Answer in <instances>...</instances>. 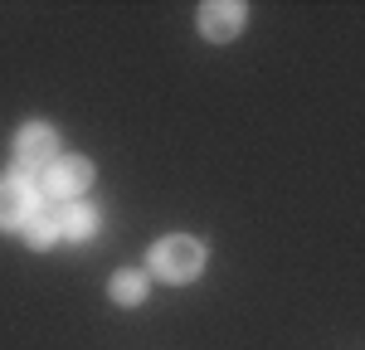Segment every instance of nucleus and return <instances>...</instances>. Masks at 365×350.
<instances>
[{
	"instance_id": "nucleus-1",
	"label": "nucleus",
	"mask_w": 365,
	"mask_h": 350,
	"mask_svg": "<svg viewBox=\"0 0 365 350\" xmlns=\"http://www.w3.org/2000/svg\"><path fill=\"white\" fill-rule=\"evenodd\" d=\"M205 272V243L190 238V233H166L151 243L146 253V277H161L170 287H185Z\"/></svg>"
},
{
	"instance_id": "nucleus-2",
	"label": "nucleus",
	"mask_w": 365,
	"mask_h": 350,
	"mask_svg": "<svg viewBox=\"0 0 365 350\" xmlns=\"http://www.w3.org/2000/svg\"><path fill=\"white\" fill-rule=\"evenodd\" d=\"M58 161V132L49 122H25L15 132V166L20 175H44Z\"/></svg>"
},
{
	"instance_id": "nucleus-3",
	"label": "nucleus",
	"mask_w": 365,
	"mask_h": 350,
	"mask_svg": "<svg viewBox=\"0 0 365 350\" xmlns=\"http://www.w3.org/2000/svg\"><path fill=\"white\" fill-rule=\"evenodd\" d=\"M39 200H44V195H39V185H34L29 175H15V171L0 175V229L20 233Z\"/></svg>"
},
{
	"instance_id": "nucleus-4",
	"label": "nucleus",
	"mask_w": 365,
	"mask_h": 350,
	"mask_svg": "<svg viewBox=\"0 0 365 350\" xmlns=\"http://www.w3.org/2000/svg\"><path fill=\"white\" fill-rule=\"evenodd\" d=\"M88 185H93V161L88 156H58L54 166L44 171V200H54V204H63V200H78Z\"/></svg>"
},
{
	"instance_id": "nucleus-5",
	"label": "nucleus",
	"mask_w": 365,
	"mask_h": 350,
	"mask_svg": "<svg viewBox=\"0 0 365 350\" xmlns=\"http://www.w3.org/2000/svg\"><path fill=\"white\" fill-rule=\"evenodd\" d=\"M195 20H200V34H205L210 44H225V39H234V34L244 29L249 5H239V0H205L195 10Z\"/></svg>"
},
{
	"instance_id": "nucleus-6",
	"label": "nucleus",
	"mask_w": 365,
	"mask_h": 350,
	"mask_svg": "<svg viewBox=\"0 0 365 350\" xmlns=\"http://www.w3.org/2000/svg\"><path fill=\"white\" fill-rule=\"evenodd\" d=\"M29 248H54L58 243V204L54 200H39L34 204V214L25 219V229H20Z\"/></svg>"
},
{
	"instance_id": "nucleus-7",
	"label": "nucleus",
	"mask_w": 365,
	"mask_h": 350,
	"mask_svg": "<svg viewBox=\"0 0 365 350\" xmlns=\"http://www.w3.org/2000/svg\"><path fill=\"white\" fill-rule=\"evenodd\" d=\"M98 233V209L88 204H58V238H73V243H88Z\"/></svg>"
},
{
	"instance_id": "nucleus-8",
	"label": "nucleus",
	"mask_w": 365,
	"mask_h": 350,
	"mask_svg": "<svg viewBox=\"0 0 365 350\" xmlns=\"http://www.w3.org/2000/svg\"><path fill=\"white\" fill-rule=\"evenodd\" d=\"M146 292H151V277L141 267H122V272H113V282H108V297H113L117 307H141Z\"/></svg>"
}]
</instances>
